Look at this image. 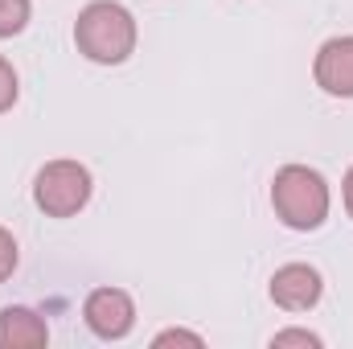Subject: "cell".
I'll return each instance as SVG.
<instances>
[{
  "instance_id": "cell-13",
  "label": "cell",
  "mask_w": 353,
  "mask_h": 349,
  "mask_svg": "<svg viewBox=\"0 0 353 349\" xmlns=\"http://www.w3.org/2000/svg\"><path fill=\"white\" fill-rule=\"evenodd\" d=\"M341 197H345V210H350V218H353V165H350V173H345V181H341Z\"/></svg>"
},
{
  "instance_id": "cell-6",
  "label": "cell",
  "mask_w": 353,
  "mask_h": 349,
  "mask_svg": "<svg viewBox=\"0 0 353 349\" xmlns=\"http://www.w3.org/2000/svg\"><path fill=\"white\" fill-rule=\"evenodd\" d=\"M312 79L333 99H353V37H329L316 50Z\"/></svg>"
},
{
  "instance_id": "cell-2",
  "label": "cell",
  "mask_w": 353,
  "mask_h": 349,
  "mask_svg": "<svg viewBox=\"0 0 353 349\" xmlns=\"http://www.w3.org/2000/svg\"><path fill=\"white\" fill-rule=\"evenodd\" d=\"M271 210L288 230H321L329 218V181L308 165H283L271 181Z\"/></svg>"
},
{
  "instance_id": "cell-4",
  "label": "cell",
  "mask_w": 353,
  "mask_h": 349,
  "mask_svg": "<svg viewBox=\"0 0 353 349\" xmlns=\"http://www.w3.org/2000/svg\"><path fill=\"white\" fill-rule=\"evenodd\" d=\"M83 321L99 341H123L136 329V300L123 288H94L83 300Z\"/></svg>"
},
{
  "instance_id": "cell-8",
  "label": "cell",
  "mask_w": 353,
  "mask_h": 349,
  "mask_svg": "<svg viewBox=\"0 0 353 349\" xmlns=\"http://www.w3.org/2000/svg\"><path fill=\"white\" fill-rule=\"evenodd\" d=\"M29 17H33V4L29 0H0V41L25 33Z\"/></svg>"
},
{
  "instance_id": "cell-10",
  "label": "cell",
  "mask_w": 353,
  "mask_h": 349,
  "mask_svg": "<svg viewBox=\"0 0 353 349\" xmlns=\"http://www.w3.org/2000/svg\"><path fill=\"white\" fill-rule=\"evenodd\" d=\"M292 346H304V349H321V337L308 333V329H283L271 337V349H292Z\"/></svg>"
},
{
  "instance_id": "cell-11",
  "label": "cell",
  "mask_w": 353,
  "mask_h": 349,
  "mask_svg": "<svg viewBox=\"0 0 353 349\" xmlns=\"http://www.w3.org/2000/svg\"><path fill=\"white\" fill-rule=\"evenodd\" d=\"M17 263H21V251H17V239L0 226V283L4 279H12V271H17Z\"/></svg>"
},
{
  "instance_id": "cell-1",
  "label": "cell",
  "mask_w": 353,
  "mask_h": 349,
  "mask_svg": "<svg viewBox=\"0 0 353 349\" xmlns=\"http://www.w3.org/2000/svg\"><path fill=\"white\" fill-rule=\"evenodd\" d=\"M74 46L94 66H119L136 54V17L115 0H90L74 21Z\"/></svg>"
},
{
  "instance_id": "cell-3",
  "label": "cell",
  "mask_w": 353,
  "mask_h": 349,
  "mask_svg": "<svg viewBox=\"0 0 353 349\" xmlns=\"http://www.w3.org/2000/svg\"><path fill=\"white\" fill-rule=\"evenodd\" d=\"M90 169L79 161H50L33 177V201L46 218H74L90 201Z\"/></svg>"
},
{
  "instance_id": "cell-12",
  "label": "cell",
  "mask_w": 353,
  "mask_h": 349,
  "mask_svg": "<svg viewBox=\"0 0 353 349\" xmlns=\"http://www.w3.org/2000/svg\"><path fill=\"white\" fill-rule=\"evenodd\" d=\"M169 346H189V349H201L205 341H201L197 333H189V329H165V333H157V337H152V349H169Z\"/></svg>"
},
{
  "instance_id": "cell-7",
  "label": "cell",
  "mask_w": 353,
  "mask_h": 349,
  "mask_svg": "<svg viewBox=\"0 0 353 349\" xmlns=\"http://www.w3.org/2000/svg\"><path fill=\"white\" fill-rule=\"evenodd\" d=\"M50 346V325L41 312L25 304L0 308V349H46Z\"/></svg>"
},
{
  "instance_id": "cell-5",
  "label": "cell",
  "mask_w": 353,
  "mask_h": 349,
  "mask_svg": "<svg viewBox=\"0 0 353 349\" xmlns=\"http://www.w3.org/2000/svg\"><path fill=\"white\" fill-rule=\"evenodd\" d=\"M321 296H325V279L308 263H283L271 275V300L283 312H308L321 304Z\"/></svg>"
},
{
  "instance_id": "cell-9",
  "label": "cell",
  "mask_w": 353,
  "mask_h": 349,
  "mask_svg": "<svg viewBox=\"0 0 353 349\" xmlns=\"http://www.w3.org/2000/svg\"><path fill=\"white\" fill-rule=\"evenodd\" d=\"M17 94H21V87H17V70H12V62H8V58H0V115H4V111H12Z\"/></svg>"
}]
</instances>
